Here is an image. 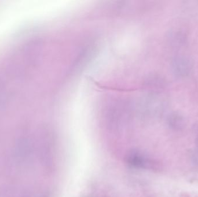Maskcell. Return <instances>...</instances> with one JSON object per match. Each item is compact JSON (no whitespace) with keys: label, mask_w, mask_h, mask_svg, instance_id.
I'll list each match as a JSON object with an SVG mask.
<instances>
[{"label":"cell","mask_w":198,"mask_h":197,"mask_svg":"<svg viewBox=\"0 0 198 197\" xmlns=\"http://www.w3.org/2000/svg\"><path fill=\"white\" fill-rule=\"evenodd\" d=\"M172 67L174 72L176 75L184 76L190 73L192 64L188 58L181 56L174 59Z\"/></svg>","instance_id":"6da1fadb"}]
</instances>
